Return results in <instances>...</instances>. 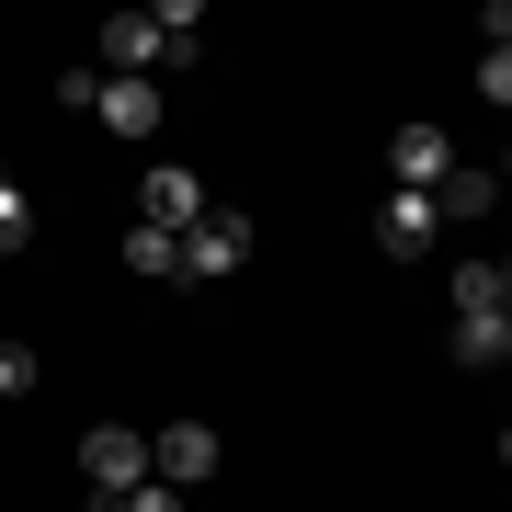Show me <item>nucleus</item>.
<instances>
[{
    "instance_id": "3",
    "label": "nucleus",
    "mask_w": 512,
    "mask_h": 512,
    "mask_svg": "<svg viewBox=\"0 0 512 512\" xmlns=\"http://www.w3.org/2000/svg\"><path fill=\"white\" fill-rule=\"evenodd\" d=\"M217 421H171V433H148V478H171V490H194V478H217Z\"/></svg>"
},
{
    "instance_id": "17",
    "label": "nucleus",
    "mask_w": 512,
    "mask_h": 512,
    "mask_svg": "<svg viewBox=\"0 0 512 512\" xmlns=\"http://www.w3.org/2000/svg\"><path fill=\"white\" fill-rule=\"evenodd\" d=\"M501 308H512V262H501Z\"/></svg>"
},
{
    "instance_id": "4",
    "label": "nucleus",
    "mask_w": 512,
    "mask_h": 512,
    "mask_svg": "<svg viewBox=\"0 0 512 512\" xmlns=\"http://www.w3.org/2000/svg\"><path fill=\"white\" fill-rule=\"evenodd\" d=\"M433 228H444L433 194H399V183L376 194V251H387V262H421V251H433Z\"/></svg>"
},
{
    "instance_id": "8",
    "label": "nucleus",
    "mask_w": 512,
    "mask_h": 512,
    "mask_svg": "<svg viewBox=\"0 0 512 512\" xmlns=\"http://www.w3.org/2000/svg\"><path fill=\"white\" fill-rule=\"evenodd\" d=\"M490 205H501V171H444V183H433V217H490Z\"/></svg>"
},
{
    "instance_id": "6",
    "label": "nucleus",
    "mask_w": 512,
    "mask_h": 512,
    "mask_svg": "<svg viewBox=\"0 0 512 512\" xmlns=\"http://www.w3.org/2000/svg\"><path fill=\"white\" fill-rule=\"evenodd\" d=\"M137 217H148V228H171V239H183V228L205 217V183H194V171H183V160H160V171H148V183H137Z\"/></svg>"
},
{
    "instance_id": "16",
    "label": "nucleus",
    "mask_w": 512,
    "mask_h": 512,
    "mask_svg": "<svg viewBox=\"0 0 512 512\" xmlns=\"http://www.w3.org/2000/svg\"><path fill=\"white\" fill-rule=\"evenodd\" d=\"M501 365H512V308H501Z\"/></svg>"
},
{
    "instance_id": "9",
    "label": "nucleus",
    "mask_w": 512,
    "mask_h": 512,
    "mask_svg": "<svg viewBox=\"0 0 512 512\" xmlns=\"http://www.w3.org/2000/svg\"><path fill=\"white\" fill-rule=\"evenodd\" d=\"M126 274H148V285H160V274H183V239H171V228H126Z\"/></svg>"
},
{
    "instance_id": "13",
    "label": "nucleus",
    "mask_w": 512,
    "mask_h": 512,
    "mask_svg": "<svg viewBox=\"0 0 512 512\" xmlns=\"http://www.w3.org/2000/svg\"><path fill=\"white\" fill-rule=\"evenodd\" d=\"M35 376H46V365H35V342H0V399H23Z\"/></svg>"
},
{
    "instance_id": "2",
    "label": "nucleus",
    "mask_w": 512,
    "mask_h": 512,
    "mask_svg": "<svg viewBox=\"0 0 512 512\" xmlns=\"http://www.w3.org/2000/svg\"><path fill=\"white\" fill-rule=\"evenodd\" d=\"M239 262H251V217H239V205H205V217L183 228V274H239Z\"/></svg>"
},
{
    "instance_id": "12",
    "label": "nucleus",
    "mask_w": 512,
    "mask_h": 512,
    "mask_svg": "<svg viewBox=\"0 0 512 512\" xmlns=\"http://www.w3.org/2000/svg\"><path fill=\"white\" fill-rule=\"evenodd\" d=\"M456 365H501V319H456Z\"/></svg>"
},
{
    "instance_id": "18",
    "label": "nucleus",
    "mask_w": 512,
    "mask_h": 512,
    "mask_svg": "<svg viewBox=\"0 0 512 512\" xmlns=\"http://www.w3.org/2000/svg\"><path fill=\"white\" fill-rule=\"evenodd\" d=\"M501 194H512V148H501Z\"/></svg>"
},
{
    "instance_id": "15",
    "label": "nucleus",
    "mask_w": 512,
    "mask_h": 512,
    "mask_svg": "<svg viewBox=\"0 0 512 512\" xmlns=\"http://www.w3.org/2000/svg\"><path fill=\"white\" fill-rule=\"evenodd\" d=\"M126 512H183V490H171V478H148V490H126Z\"/></svg>"
},
{
    "instance_id": "10",
    "label": "nucleus",
    "mask_w": 512,
    "mask_h": 512,
    "mask_svg": "<svg viewBox=\"0 0 512 512\" xmlns=\"http://www.w3.org/2000/svg\"><path fill=\"white\" fill-rule=\"evenodd\" d=\"M456 319H501V262H456Z\"/></svg>"
},
{
    "instance_id": "1",
    "label": "nucleus",
    "mask_w": 512,
    "mask_h": 512,
    "mask_svg": "<svg viewBox=\"0 0 512 512\" xmlns=\"http://www.w3.org/2000/svg\"><path fill=\"white\" fill-rule=\"evenodd\" d=\"M80 478L92 490H148V433L137 421H92L80 433Z\"/></svg>"
},
{
    "instance_id": "5",
    "label": "nucleus",
    "mask_w": 512,
    "mask_h": 512,
    "mask_svg": "<svg viewBox=\"0 0 512 512\" xmlns=\"http://www.w3.org/2000/svg\"><path fill=\"white\" fill-rule=\"evenodd\" d=\"M387 171H399V194H433L444 171H456V137H444V126H399V137H387Z\"/></svg>"
},
{
    "instance_id": "11",
    "label": "nucleus",
    "mask_w": 512,
    "mask_h": 512,
    "mask_svg": "<svg viewBox=\"0 0 512 512\" xmlns=\"http://www.w3.org/2000/svg\"><path fill=\"white\" fill-rule=\"evenodd\" d=\"M23 239H35V194L0 171V251H23Z\"/></svg>"
},
{
    "instance_id": "19",
    "label": "nucleus",
    "mask_w": 512,
    "mask_h": 512,
    "mask_svg": "<svg viewBox=\"0 0 512 512\" xmlns=\"http://www.w3.org/2000/svg\"><path fill=\"white\" fill-rule=\"evenodd\" d=\"M501 467H512V433H501Z\"/></svg>"
},
{
    "instance_id": "14",
    "label": "nucleus",
    "mask_w": 512,
    "mask_h": 512,
    "mask_svg": "<svg viewBox=\"0 0 512 512\" xmlns=\"http://www.w3.org/2000/svg\"><path fill=\"white\" fill-rule=\"evenodd\" d=\"M478 92H490V103L512 114V46H478Z\"/></svg>"
},
{
    "instance_id": "7",
    "label": "nucleus",
    "mask_w": 512,
    "mask_h": 512,
    "mask_svg": "<svg viewBox=\"0 0 512 512\" xmlns=\"http://www.w3.org/2000/svg\"><path fill=\"white\" fill-rule=\"evenodd\" d=\"M92 114H103L114 137H148V126H160V80H103Z\"/></svg>"
}]
</instances>
